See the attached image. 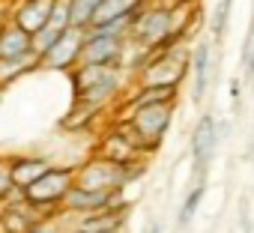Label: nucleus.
<instances>
[{
	"label": "nucleus",
	"mask_w": 254,
	"mask_h": 233,
	"mask_svg": "<svg viewBox=\"0 0 254 233\" xmlns=\"http://www.w3.org/2000/svg\"><path fill=\"white\" fill-rule=\"evenodd\" d=\"M171 105L168 102H150V105H135L132 114V135L138 138L141 147H159L171 126Z\"/></svg>",
	"instance_id": "f257e3e1"
},
{
	"label": "nucleus",
	"mask_w": 254,
	"mask_h": 233,
	"mask_svg": "<svg viewBox=\"0 0 254 233\" xmlns=\"http://www.w3.org/2000/svg\"><path fill=\"white\" fill-rule=\"evenodd\" d=\"M75 84H78L81 102L102 105L120 90V72L111 66H81V72L75 75Z\"/></svg>",
	"instance_id": "f03ea898"
},
{
	"label": "nucleus",
	"mask_w": 254,
	"mask_h": 233,
	"mask_svg": "<svg viewBox=\"0 0 254 233\" xmlns=\"http://www.w3.org/2000/svg\"><path fill=\"white\" fill-rule=\"evenodd\" d=\"M78 60L84 66H111V69H120L117 63L123 60V42H120L117 33L93 30V36L84 39V48H81Z\"/></svg>",
	"instance_id": "7ed1b4c3"
},
{
	"label": "nucleus",
	"mask_w": 254,
	"mask_h": 233,
	"mask_svg": "<svg viewBox=\"0 0 254 233\" xmlns=\"http://www.w3.org/2000/svg\"><path fill=\"white\" fill-rule=\"evenodd\" d=\"M126 182V165L102 159V162H87L78 174V185L81 188H93V191H117Z\"/></svg>",
	"instance_id": "20e7f679"
},
{
	"label": "nucleus",
	"mask_w": 254,
	"mask_h": 233,
	"mask_svg": "<svg viewBox=\"0 0 254 233\" xmlns=\"http://www.w3.org/2000/svg\"><path fill=\"white\" fill-rule=\"evenodd\" d=\"M72 185V171H63V168H48L36 182H30L24 188V200L33 206V203H57L63 200V194L69 191Z\"/></svg>",
	"instance_id": "39448f33"
},
{
	"label": "nucleus",
	"mask_w": 254,
	"mask_h": 233,
	"mask_svg": "<svg viewBox=\"0 0 254 233\" xmlns=\"http://www.w3.org/2000/svg\"><path fill=\"white\" fill-rule=\"evenodd\" d=\"M171 27H174V9H168V6H156V9L144 6L138 12L135 24H132V30L141 39V45H159L171 33Z\"/></svg>",
	"instance_id": "423d86ee"
},
{
	"label": "nucleus",
	"mask_w": 254,
	"mask_h": 233,
	"mask_svg": "<svg viewBox=\"0 0 254 233\" xmlns=\"http://www.w3.org/2000/svg\"><path fill=\"white\" fill-rule=\"evenodd\" d=\"M84 27H66L63 36L39 57V66H48V69H63V66H72L78 57H81V48H84Z\"/></svg>",
	"instance_id": "0eeeda50"
},
{
	"label": "nucleus",
	"mask_w": 254,
	"mask_h": 233,
	"mask_svg": "<svg viewBox=\"0 0 254 233\" xmlns=\"http://www.w3.org/2000/svg\"><path fill=\"white\" fill-rule=\"evenodd\" d=\"M215 150H218V120L212 114H203L197 120V126H194V132H191V159H194L197 174L206 171Z\"/></svg>",
	"instance_id": "6e6552de"
},
{
	"label": "nucleus",
	"mask_w": 254,
	"mask_h": 233,
	"mask_svg": "<svg viewBox=\"0 0 254 233\" xmlns=\"http://www.w3.org/2000/svg\"><path fill=\"white\" fill-rule=\"evenodd\" d=\"M57 0H21V3L15 6V24L24 30V33H36L42 30V24L51 18V9H54Z\"/></svg>",
	"instance_id": "1a4fd4ad"
},
{
	"label": "nucleus",
	"mask_w": 254,
	"mask_h": 233,
	"mask_svg": "<svg viewBox=\"0 0 254 233\" xmlns=\"http://www.w3.org/2000/svg\"><path fill=\"white\" fill-rule=\"evenodd\" d=\"M209 75H212V48H209V42H197L191 51V99L194 102H200L206 96Z\"/></svg>",
	"instance_id": "9d476101"
},
{
	"label": "nucleus",
	"mask_w": 254,
	"mask_h": 233,
	"mask_svg": "<svg viewBox=\"0 0 254 233\" xmlns=\"http://www.w3.org/2000/svg\"><path fill=\"white\" fill-rule=\"evenodd\" d=\"M144 6H147V0H102V3L96 6V12H93L90 27L93 30L96 27H108V24H114V21H120L126 15H135Z\"/></svg>",
	"instance_id": "9b49d317"
},
{
	"label": "nucleus",
	"mask_w": 254,
	"mask_h": 233,
	"mask_svg": "<svg viewBox=\"0 0 254 233\" xmlns=\"http://www.w3.org/2000/svg\"><path fill=\"white\" fill-rule=\"evenodd\" d=\"M63 203H66L72 212H99V209L111 206V194H108V191L81 188V185H69V191L63 194Z\"/></svg>",
	"instance_id": "f8f14e48"
},
{
	"label": "nucleus",
	"mask_w": 254,
	"mask_h": 233,
	"mask_svg": "<svg viewBox=\"0 0 254 233\" xmlns=\"http://www.w3.org/2000/svg\"><path fill=\"white\" fill-rule=\"evenodd\" d=\"M33 51V36L24 33L18 24L9 27H0V60H9V57H24Z\"/></svg>",
	"instance_id": "ddd939ff"
},
{
	"label": "nucleus",
	"mask_w": 254,
	"mask_h": 233,
	"mask_svg": "<svg viewBox=\"0 0 254 233\" xmlns=\"http://www.w3.org/2000/svg\"><path fill=\"white\" fill-rule=\"evenodd\" d=\"M183 72H186L183 63H177L174 57H165L162 63H156L144 72V87H177Z\"/></svg>",
	"instance_id": "4468645a"
},
{
	"label": "nucleus",
	"mask_w": 254,
	"mask_h": 233,
	"mask_svg": "<svg viewBox=\"0 0 254 233\" xmlns=\"http://www.w3.org/2000/svg\"><path fill=\"white\" fill-rule=\"evenodd\" d=\"M51 165L45 162V159H18V162H12V168H9V176H12V188H27L30 182H36L45 171H48Z\"/></svg>",
	"instance_id": "2eb2a0df"
},
{
	"label": "nucleus",
	"mask_w": 254,
	"mask_h": 233,
	"mask_svg": "<svg viewBox=\"0 0 254 233\" xmlns=\"http://www.w3.org/2000/svg\"><path fill=\"white\" fill-rule=\"evenodd\" d=\"M123 224V212L117 209H99V212H90V218L81 221V233H117Z\"/></svg>",
	"instance_id": "dca6fc26"
},
{
	"label": "nucleus",
	"mask_w": 254,
	"mask_h": 233,
	"mask_svg": "<svg viewBox=\"0 0 254 233\" xmlns=\"http://www.w3.org/2000/svg\"><path fill=\"white\" fill-rule=\"evenodd\" d=\"M99 3L102 0H69V27H90Z\"/></svg>",
	"instance_id": "f3484780"
},
{
	"label": "nucleus",
	"mask_w": 254,
	"mask_h": 233,
	"mask_svg": "<svg viewBox=\"0 0 254 233\" xmlns=\"http://www.w3.org/2000/svg\"><path fill=\"white\" fill-rule=\"evenodd\" d=\"M0 224L6 227V233H27L33 227V221L27 218V209H21V206L3 209V212H0Z\"/></svg>",
	"instance_id": "a211bd4d"
},
{
	"label": "nucleus",
	"mask_w": 254,
	"mask_h": 233,
	"mask_svg": "<svg viewBox=\"0 0 254 233\" xmlns=\"http://www.w3.org/2000/svg\"><path fill=\"white\" fill-rule=\"evenodd\" d=\"M200 200H203V185H194V188L186 194V200H183V209H180V227H186V224L194 218Z\"/></svg>",
	"instance_id": "6ab92c4d"
},
{
	"label": "nucleus",
	"mask_w": 254,
	"mask_h": 233,
	"mask_svg": "<svg viewBox=\"0 0 254 233\" xmlns=\"http://www.w3.org/2000/svg\"><path fill=\"white\" fill-rule=\"evenodd\" d=\"M12 191V176H9V165L0 162V197H6Z\"/></svg>",
	"instance_id": "aec40b11"
},
{
	"label": "nucleus",
	"mask_w": 254,
	"mask_h": 233,
	"mask_svg": "<svg viewBox=\"0 0 254 233\" xmlns=\"http://www.w3.org/2000/svg\"><path fill=\"white\" fill-rule=\"evenodd\" d=\"M248 36H251V48H248V60H245V75L251 78L254 75V27L248 30Z\"/></svg>",
	"instance_id": "412c9836"
},
{
	"label": "nucleus",
	"mask_w": 254,
	"mask_h": 233,
	"mask_svg": "<svg viewBox=\"0 0 254 233\" xmlns=\"http://www.w3.org/2000/svg\"><path fill=\"white\" fill-rule=\"evenodd\" d=\"M239 93H242V84H239V78H233V81H230V99L236 102V99H239Z\"/></svg>",
	"instance_id": "4be33fe9"
},
{
	"label": "nucleus",
	"mask_w": 254,
	"mask_h": 233,
	"mask_svg": "<svg viewBox=\"0 0 254 233\" xmlns=\"http://www.w3.org/2000/svg\"><path fill=\"white\" fill-rule=\"evenodd\" d=\"M27 233H54V230H51V227H39V224H33Z\"/></svg>",
	"instance_id": "5701e85b"
},
{
	"label": "nucleus",
	"mask_w": 254,
	"mask_h": 233,
	"mask_svg": "<svg viewBox=\"0 0 254 233\" xmlns=\"http://www.w3.org/2000/svg\"><path fill=\"white\" fill-rule=\"evenodd\" d=\"M147 233H162V227H159V224H150V227H147Z\"/></svg>",
	"instance_id": "b1692460"
},
{
	"label": "nucleus",
	"mask_w": 254,
	"mask_h": 233,
	"mask_svg": "<svg viewBox=\"0 0 254 233\" xmlns=\"http://www.w3.org/2000/svg\"><path fill=\"white\" fill-rule=\"evenodd\" d=\"M0 21H3V6H0Z\"/></svg>",
	"instance_id": "393cba45"
},
{
	"label": "nucleus",
	"mask_w": 254,
	"mask_h": 233,
	"mask_svg": "<svg viewBox=\"0 0 254 233\" xmlns=\"http://www.w3.org/2000/svg\"><path fill=\"white\" fill-rule=\"evenodd\" d=\"M174 3H189V0H174Z\"/></svg>",
	"instance_id": "a878e982"
},
{
	"label": "nucleus",
	"mask_w": 254,
	"mask_h": 233,
	"mask_svg": "<svg viewBox=\"0 0 254 233\" xmlns=\"http://www.w3.org/2000/svg\"><path fill=\"white\" fill-rule=\"evenodd\" d=\"M78 233H81V230H78Z\"/></svg>",
	"instance_id": "bb28decb"
}]
</instances>
